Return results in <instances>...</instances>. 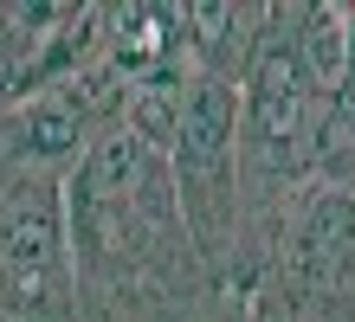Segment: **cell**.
I'll return each mask as SVG.
<instances>
[{"label":"cell","instance_id":"cell-1","mask_svg":"<svg viewBox=\"0 0 355 322\" xmlns=\"http://www.w3.org/2000/svg\"><path fill=\"white\" fill-rule=\"evenodd\" d=\"M175 168H181V213L194 220L200 239H220L226 206H233V91L220 78L181 97Z\"/></svg>","mask_w":355,"mask_h":322},{"label":"cell","instance_id":"cell-2","mask_svg":"<svg viewBox=\"0 0 355 322\" xmlns=\"http://www.w3.org/2000/svg\"><path fill=\"white\" fill-rule=\"evenodd\" d=\"M245 142H252V161L284 168L304 142V71L278 39L259 46L252 64V97H245Z\"/></svg>","mask_w":355,"mask_h":322},{"label":"cell","instance_id":"cell-3","mask_svg":"<svg viewBox=\"0 0 355 322\" xmlns=\"http://www.w3.org/2000/svg\"><path fill=\"white\" fill-rule=\"evenodd\" d=\"M310 78L323 84V91H336V84L349 78V19L343 13H310Z\"/></svg>","mask_w":355,"mask_h":322},{"label":"cell","instance_id":"cell-4","mask_svg":"<svg viewBox=\"0 0 355 322\" xmlns=\"http://www.w3.org/2000/svg\"><path fill=\"white\" fill-rule=\"evenodd\" d=\"M116 26H123V58H130V64H155L162 52H168V39H162V33L175 26V13L168 7H130Z\"/></svg>","mask_w":355,"mask_h":322}]
</instances>
